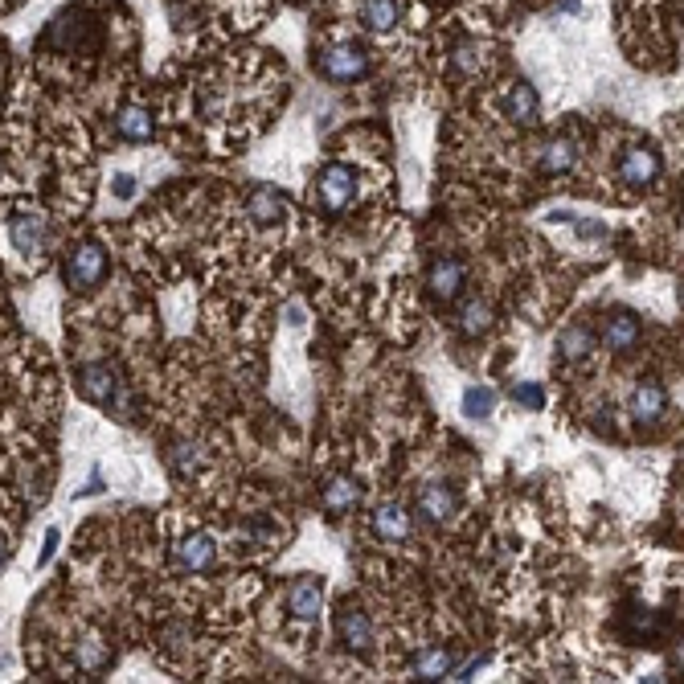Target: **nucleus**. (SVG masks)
Wrapping results in <instances>:
<instances>
[{
  "label": "nucleus",
  "instance_id": "obj_1",
  "mask_svg": "<svg viewBox=\"0 0 684 684\" xmlns=\"http://www.w3.org/2000/svg\"><path fill=\"white\" fill-rule=\"evenodd\" d=\"M312 197L320 201V209L328 213V218H336V213H345L349 205H357V197H361V173H357L353 164H345V160H332V164H324L320 173H316Z\"/></svg>",
  "mask_w": 684,
  "mask_h": 684
},
{
  "label": "nucleus",
  "instance_id": "obj_2",
  "mask_svg": "<svg viewBox=\"0 0 684 684\" xmlns=\"http://www.w3.org/2000/svg\"><path fill=\"white\" fill-rule=\"evenodd\" d=\"M168 553H173V562H177L181 574H209V570H218V558H222L218 537H213L209 529H201V525L177 529L173 541H168Z\"/></svg>",
  "mask_w": 684,
  "mask_h": 684
},
{
  "label": "nucleus",
  "instance_id": "obj_3",
  "mask_svg": "<svg viewBox=\"0 0 684 684\" xmlns=\"http://www.w3.org/2000/svg\"><path fill=\"white\" fill-rule=\"evenodd\" d=\"M111 271V259H107V246L95 242V238H82L74 242V250L66 254V267H62V279L70 291H95Z\"/></svg>",
  "mask_w": 684,
  "mask_h": 684
},
{
  "label": "nucleus",
  "instance_id": "obj_4",
  "mask_svg": "<svg viewBox=\"0 0 684 684\" xmlns=\"http://www.w3.org/2000/svg\"><path fill=\"white\" fill-rule=\"evenodd\" d=\"M312 66L328 82H357L369 74V54H365V46H357V41H332V46L312 54Z\"/></svg>",
  "mask_w": 684,
  "mask_h": 684
},
{
  "label": "nucleus",
  "instance_id": "obj_5",
  "mask_svg": "<svg viewBox=\"0 0 684 684\" xmlns=\"http://www.w3.org/2000/svg\"><path fill=\"white\" fill-rule=\"evenodd\" d=\"M283 603H287V619H291L295 627L312 631L316 619H320V603H324V578H316V574H299V578H291V582H287V594H283Z\"/></svg>",
  "mask_w": 684,
  "mask_h": 684
},
{
  "label": "nucleus",
  "instance_id": "obj_6",
  "mask_svg": "<svg viewBox=\"0 0 684 684\" xmlns=\"http://www.w3.org/2000/svg\"><path fill=\"white\" fill-rule=\"evenodd\" d=\"M615 173H619V181L631 185V189H648V185L660 177V152H656L652 144H631V148L619 152Z\"/></svg>",
  "mask_w": 684,
  "mask_h": 684
},
{
  "label": "nucleus",
  "instance_id": "obj_7",
  "mask_svg": "<svg viewBox=\"0 0 684 684\" xmlns=\"http://www.w3.org/2000/svg\"><path fill=\"white\" fill-rule=\"evenodd\" d=\"M414 504H418V512H422L426 521L447 525V521H455V512H459V492L451 484H443V480H431V484L418 488Z\"/></svg>",
  "mask_w": 684,
  "mask_h": 684
},
{
  "label": "nucleus",
  "instance_id": "obj_8",
  "mask_svg": "<svg viewBox=\"0 0 684 684\" xmlns=\"http://www.w3.org/2000/svg\"><path fill=\"white\" fill-rule=\"evenodd\" d=\"M336 635H340V644H345L349 652H369L373 648V619L361 611V607H340L336 611Z\"/></svg>",
  "mask_w": 684,
  "mask_h": 684
},
{
  "label": "nucleus",
  "instance_id": "obj_9",
  "mask_svg": "<svg viewBox=\"0 0 684 684\" xmlns=\"http://www.w3.org/2000/svg\"><path fill=\"white\" fill-rule=\"evenodd\" d=\"M246 218H254V226H279V222H287L283 193H275L271 185H254L246 193Z\"/></svg>",
  "mask_w": 684,
  "mask_h": 684
},
{
  "label": "nucleus",
  "instance_id": "obj_10",
  "mask_svg": "<svg viewBox=\"0 0 684 684\" xmlns=\"http://www.w3.org/2000/svg\"><path fill=\"white\" fill-rule=\"evenodd\" d=\"M426 283H431V291L439 299H447V304H451V299H459V291L467 283V267L459 259H435L431 271H426Z\"/></svg>",
  "mask_w": 684,
  "mask_h": 684
},
{
  "label": "nucleus",
  "instance_id": "obj_11",
  "mask_svg": "<svg viewBox=\"0 0 684 684\" xmlns=\"http://www.w3.org/2000/svg\"><path fill=\"white\" fill-rule=\"evenodd\" d=\"M357 500H361V484L353 476H332L320 492V504H324L328 517H345V512L357 508Z\"/></svg>",
  "mask_w": 684,
  "mask_h": 684
},
{
  "label": "nucleus",
  "instance_id": "obj_12",
  "mask_svg": "<svg viewBox=\"0 0 684 684\" xmlns=\"http://www.w3.org/2000/svg\"><path fill=\"white\" fill-rule=\"evenodd\" d=\"M664 414H668V394L656 386V381H644V386H635V394H631V418H635V422L656 426Z\"/></svg>",
  "mask_w": 684,
  "mask_h": 684
},
{
  "label": "nucleus",
  "instance_id": "obj_13",
  "mask_svg": "<svg viewBox=\"0 0 684 684\" xmlns=\"http://www.w3.org/2000/svg\"><path fill=\"white\" fill-rule=\"evenodd\" d=\"M115 132H119L123 144H144V140H152V132H156V119H152L148 107L132 103V107H123V111L115 115Z\"/></svg>",
  "mask_w": 684,
  "mask_h": 684
},
{
  "label": "nucleus",
  "instance_id": "obj_14",
  "mask_svg": "<svg viewBox=\"0 0 684 684\" xmlns=\"http://www.w3.org/2000/svg\"><path fill=\"white\" fill-rule=\"evenodd\" d=\"M373 533L381 537V541H410V533H414V525H410V517H406V512L398 508V504H377L373 508Z\"/></svg>",
  "mask_w": 684,
  "mask_h": 684
},
{
  "label": "nucleus",
  "instance_id": "obj_15",
  "mask_svg": "<svg viewBox=\"0 0 684 684\" xmlns=\"http://www.w3.org/2000/svg\"><path fill=\"white\" fill-rule=\"evenodd\" d=\"M574 164H578V144H574V140H566V136L549 140V144L541 148V160H537L541 177H562V173H570Z\"/></svg>",
  "mask_w": 684,
  "mask_h": 684
},
{
  "label": "nucleus",
  "instance_id": "obj_16",
  "mask_svg": "<svg viewBox=\"0 0 684 684\" xmlns=\"http://www.w3.org/2000/svg\"><path fill=\"white\" fill-rule=\"evenodd\" d=\"M603 340H607V349H615V353H631L639 345V320H635V312H623V308L611 312Z\"/></svg>",
  "mask_w": 684,
  "mask_h": 684
},
{
  "label": "nucleus",
  "instance_id": "obj_17",
  "mask_svg": "<svg viewBox=\"0 0 684 684\" xmlns=\"http://www.w3.org/2000/svg\"><path fill=\"white\" fill-rule=\"evenodd\" d=\"M357 21L365 29H373V33H390L402 21V9H398V0H361V5H357Z\"/></svg>",
  "mask_w": 684,
  "mask_h": 684
},
{
  "label": "nucleus",
  "instance_id": "obj_18",
  "mask_svg": "<svg viewBox=\"0 0 684 684\" xmlns=\"http://www.w3.org/2000/svg\"><path fill=\"white\" fill-rule=\"evenodd\" d=\"M504 111H508V119H517L521 127L537 123V91L529 87V82H512V87L504 91Z\"/></svg>",
  "mask_w": 684,
  "mask_h": 684
},
{
  "label": "nucleus",
  "instance_id": "obj_19",
  "mask_svg": "<svg viewBox=\"0 0 684 684\" xmlns=\"http://www.w3.org/2000/svg\"><path fill=\"white\" fill-rule=\"evenodd\" d=\"M455 324H459L463 336H480V332L492 328V308L484 304V299H467V304L459 308V316H455Z\"/></svg>",
  "mask_w": 684,
  "mask_h": 684
},
{
  "label": "nucleus",
  "instance_id": "obj_20",
  "mask_svg": "<svg viewBox=\"0 0 684 684\" xmlns=\"http://www.w3.org/2000/svg\"><path fill=\"white\" fill-rule=\"evenodd\" d=\"M590 345H594V340H590L586 328H570V332L562 336V357H566V361H586V357H590Z\"/></svg>",
  "mask_w": 684,
  "mask_h": 684
},
{
  "label": "nucleus",
  "instance_id": "obj_21",
  "mask_svg": "<svg viewBox=\"0 0 684 684\" xmlns=\"http://www.w3.org/2000/svg\"><path fill=\"white\" fill-rule=\"evenodd\" d=\"M492 406H496V394H492V390L472 386V390L463 394V410L472 414V418H488V414H492Z\"/></svg>",
  "mask_w": 684,
  "mask_h": 684
},
{
  "label": "nucleus",
  "instance_id": "obj_22",
  "mask_svg": "<svg viewBox=\"0 0 684 684\" xmlns=\"http://www.w3.org/2000/svg\"><path fill=\"white\" fill-rule=\"evenodd\" d=\"M517 402H525V406H541V402H545V394H541L537 386H521V390H517Z\"/></svg>",
  "mask_w": 684,
  "mask_h": 684
}]
</instances>
